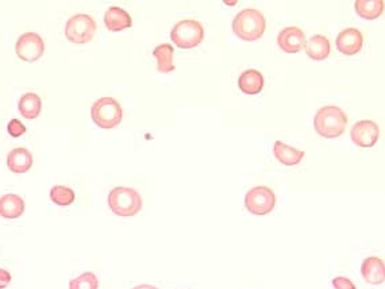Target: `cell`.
Returning <instances> with one entry per match:
<instances>
[{
	"label": "cell",
	"instance_id": "obj_9",
	"mask_svg": "<svg viewBox=\"0 0 385 289\" xmlns=\"http://www.w3.org/2000/svg\"><path fill=\"white\" fill-rule=\"evenodd\" d=\"M350 138L358 148H372L380 138V127L373 121H360L351 127Z\"/></svg>",
	"mask_w": 385,
	"mask_h": 289
},
{
	"label": "cell",
	"instance_id": "obj_6",
	"mask_svg": "<svg viewBox=\"0 0 385 289\" xmlns=\"http://www.w3.org/2000/svg\"><path fill=\"white\" fill-rule=\"evenodd\" d=\"M97 32L95 19L86 14H76L67 21L65 37L68 41L78 45H83L92 41Z\"/></svg>",
	"mask_w": 385,
	"mask_h": 289
},
{
	"label": "cell",
	"instance_id": "obj_4",
	"mask_svg": "<svg viewBox=\"0 0 385 289\" xmlns=\"http://www.w3.org/2000/svg\"><path fill=\"white\" fill-rule=\"evenodd\" d=\"M92 121L102 128H114L122 122L124 111L121 104L110 96L96 100L91 107Z\"/></svg>",
	"mask_w": 385,
	"mask_h": 289
},
{
	"label": "cell",
	"instance_id": "obj_25",
	"mask_svg": "<svg viewBox=\"0 0 385 289\" xmlns=\"http://www.w3.org/2000/svg\"><path fill=\"white\" fill-rule=\"evenodd\" d=\"M333 286H334V288L336 289H357L355 288V286H354V283H353L350 279L342 277V276L336 277V279L333 280Z\"/></svg>",
	"mask_w": 385,
	"mask_h": 289
},
{
	"label": "cell",
	"instance_id": "obj_10",
	"mask_svg": "<svg viewBox=\"0 0 385 289\" xmlns=\"http://www.w3.org/2000/svg\"><path fill=\"white\" fill-rule=\"evenodd\" d=\"M305 34L299 27L291 26L281 30L277 36V45L285 53H299L305 46Z\"/></svg>",
	"mask_w": 385,
	"mask_h": 289
},
{
	"label": "cell",
	"instance_id": "obj_3",
	"mask_svg": "<svg viewBox=\"0 0 385 289\" xmlns=\"http://www.w3.org/2000/svg\"><path fill=\"white\" fill-rule=\"evenodd\" d=\"M108 207L118 216H134L142 209L139 194L128 187H117L108 194Z\"/></svg>",
	"mask_w": 385,
	"mask_h": 289
},
{
	"label": "cell",
	"instance_id": "obj_2",
	"mask_svg": "<svg viewBox=\"0 0 385 289\" xmlns=\"http://www.w3.org/2000/svg\"><path fill=\"white\" fill-rule=\"evenodd\" d=\"M347 122V115L342 108L338 106H325L316 113L314 127L320 137L333 139L342 135Z\"/></svg>",
	"mask_w": 385,
	"mask_h": 289
},
{
	"label": "cell",
	"instance_id": "obj_27",
	"mask_svg": "<svg viewBox=\"0 0 385 289\" xmlns=\"http://www.w3.org/2000/svg\"><path fill=\"white\" fill-rule=\"evenodd\" d=\"M132 289H159L156 288V287H153V286H149V284H142V286H137V287H134Z\"/></svg>",
	"mask_w": 385,
	"mask_h": 289
},
{
	"label": "cell",
	"instance_id": "obj_24",
	"mask_svg": "<svg viewBox=\"0 0 385 289\" xmlns=\"http://www.w3.org/2000/svg\"><path fill=\"white\" fill-rule=\"evenodd\" d=\"M7 131H8V134L11 137L18 138V137H21V135H23L26 132V126L22 124L21 121H18V119H12L7 124Z\"/></svg>",
	"mask_w": 385,
	"mask_h": 289
},
{
	"label": "cell",
	"instance_id": "obj_23",
	"mask_svg": "<svg viewBox=\"0 0 385 289\" xmlns=\"http://www.w3.org/2000/svg\"><path fill=\"white\" fill-rule=\"evenodd\" d=\"M99 288V280L92 272H86L80 275L79 277L71 280L69 289H97Z\"/></svg>",
	"mask_w": 385,
	"mask_h": 289
},
{
	"label": "cell",
	"instance_id": "obj_21",
	"mask_svg": "<svg viewBox=\"0 0 385 289\" xmlns=\"http://www.w3.org/2000/svg\"><path fill=\"white\" fill-rule=\"evenodd\" d=\"M355 12L366 21L377 19L384 12V1L383 0H357L355 1Z\"/></svg>",
	"mask_w": 385,
	"mask_h": 289
},
{
	"label": "cell",
	"instance_id": "obj_17",
	"mask_svg": "<svg viewBox=\"0 0 385 289\" xmlns=\"http://www.w3.org/2000/svg\"><path fill=\"white\" fill-rule=\"evenodd\" d=\"M305 53L314 61H323L330 56V41L327 37L316 34L305 42Z\"/></svg>",
	"mask_w": 385,
	"mask_h": 289
},
{
	"label": "cell",
	"instance_id": "obj_18",
	"mask_svg": "<svg viewBox=\"0 0 385 289\" xmlns=\"http://www.w3.org/2000/svg\"><path fill=\"white\" fill-rule=\"evenodd\" d=\"M238 86L245 95H258L264 89V76L256 69L245 71L238 79Z\"/></svg>",
	"mask_w": 385,
	"mask_h": 289
},
{
	"label": "cell",
	"instance_id": "obj_14",
	"mask_svg": "<svg viewBox=\"0 0 385 289\" xmlns=\"http://www.w3.org/2000/svg\"><path fill=\"white\" fill-rule=\"evenodd\" d=\"M7 166L14 173H26L33 166V154L25 148H15L7 154Z\"/></svg>",
	"mask_w": 385,
	"mask_h": 289
},
{
	"label": "cell",
	"instance_id": "obj_5",
	"mask_svg": "<svg viewBox=\"0 0 385 289\" xmlns=\"http://www.w3.org/2000/svg\"><path fill=\"white\" fill-rule=\"evenodd\" d=\"M171 38L181 49H192L205 40V27L196 19H183L173 26Z\"/></svg>",
	"mask_w": 385,
	"mask_h": 289
},
{
	"label": "cell",
	"instance_id": "obj_11",
	"mask_svg": "<svg viewBox=\"0 0 385 289\" xmlns=\"http://www.w3.org/2000/svg\"><path fill=\"white\" fill-rule=\"evenodd\" d=\"M364 37L358 29L349 27L342 30L337 37V49L343 56H354L361 51Z\"/></svg>",
	"mask_w": 385,
	"mask_h": 289
},
{
	"label": "cell",
	"instance_id": "obj_26",
	"mask_svg": "<svg viewBox=\"0 0 385 289\" xmlns=\"http://www.w3.org/2000/svg\"><path fill=\"white\" fill-rule=\"evenodd\" d=\"M11 273L5 269H0V289L7 288L11 283Z\"/></svg>",
	"mask_w": 385,
	"mask_h": 289
},
{
	"label": "cell",
	"instance_id": "obj_8",
	"mask_svg": "<svg viewBox=\"0 0 385 289\" xmlns=\"http://www.w3.org/2000/svg\"><path fill=\"white\" fill-rule=\"evenodd\" d=\"M15 51L22 61L36 62L45 53V42L37 33H25L18 38Z\"/></svg>",
	"mask_w": 385,
	"mask_h": 289
},
{
	"label": "cell",
	"instance_id": "obj_1",
	"mask_svg": "<svg viewBox=\"0 0 385 289\" xmlns=\"http://www.w3.org/2000/svg\"><path fill=\"white\" fill-rule=\"evenodd\" d=\"M266 21L264 14L257 8H245L238 12L233 21V32L242 41L259 40L265 33Z\"/></svg>",
	"mask_w": 385,
	"mask_h": 289
},
{
	"label": "cell",
	"instance_id": "obj_7",
	"mask_svg": "<svg viewBox=\"0 0 385 289\" xmlns=\"http://www.w3.org/2000/svg\"><path fill=\"white\" fill-rule=\"evenodd\" d=\"M276 206L275 192L268 187H255L245 198V207L253 215H268Z\"/></svg>",
	"mask_w": 385,
	"mask_h": 289
},
{
	"label": "cell",
	"instance_id": "obj_19",
	"mask_svg": "<svg viewBox=\"0 0 385 289\" xmlns=\"http://www.w3.org/2000/svg\"><path fill=\"white\" fill-rule=\"evenodd\" d=\"M18 108L22 117H25L26 119H36L37 117H40L43 110L41 97L34 92H27L21 97Z\"/></svg>",
	"mask_w": 385,
	"mask_h": 289
},
{
	"label": "cell",
	"instance_id": "obj_22",
	"mask_svg": "<svg viewBox=\"0 0 385 289\" xmlns=\"http://www.w3.org/2000/svg\"><path fill=\"white\" fill-rule=\"evenodd\" d=\"M50 199L53 203H56L57 206L65 207L71 206L75 199L76 195L73 192V189L64 187V185H56L50 189Z\"/></svg>",
	"mask_w": 385,
	"mask_h": 289
},
{
	"label": "cell",
	"instance_id": "obj_16",
	"mask_svg": "<svg viewBox=\"0 0 385 289\" xmlns=\"http://www.w3.org/2000/svg\"><path fill=\"white\" fill-rule=\"evenodd\" d=\"M25 212V200L15 194H7L0 198V216L5 219L21 218Z\"/></svg>",
	"mask_w": 385,
	"mask_h": 289
},
{
	"label": "cell",
	"instance_id": "obj_12",
	"mask_svg": "<svg viewBox=\"0 0 385 289\" xmlns=\"http://www.w3.org/2000/svg\"><path fill=\"white\" fill-rule=\"evenodd\" d=\"M361 275L368 284L379 286L385 280L384 262L379 257H368L361 265Z\"/></svg>",
	"mask_w": 385,
	"mask_h": 289
},
{
	"label": "cell",
	"instance_id": "obj_13",
	"mask_svg": "<svg viewBox=\"0 0 385 289\" xmlns=\"http://www.w3.org/2000/svg\"><path fill=\"white\" fill-rule=\"evenodd\" d=\"M104 25L110 32H122L132 26V19L126 10L110 7L104 14Z\"/></svg>",
	"mask_w": 385,
	"mask_h": 289
},
{
	"label": "cell",
	"instance_id": "obj_15",
	"mask_svg": "<svg viewBox=\"0 0 385 289\" xmlns=\"http://www.w3.org/2000/svg\"><path fill=\"white\" fill-rule=\"evenodd\" d=\"M273 156L283 165L294 166L301 163V160L305 157V153L285 145L281 141H276L273 145Z\"/></svg>",
	"mask_w": 385,
	"mask_h": 289
},
{
	"label": "cell",
	"instance_id": "obj_20",
	"mask_svg": "<svg viewBox=\"0 0 385 289\" xmlns=\"http://www.w3.org/2000/svg\"><path fill=\"white\" fill-rule=\"evenodd\" d=\"M153 56L157 60V71L160 73H171L176 67L173 64V57H174V49L170 43H163L154 47Z\"/></svg>",
	"mask_w": 385,
	"mask_h": 289
}]
</instances>
